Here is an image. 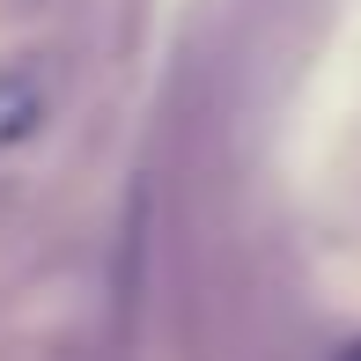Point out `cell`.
<instances>
[{"label":"cell","instance_id":"1","mask_svg":"<svg viewBox=\"0 0 361 361\" xmlns=\"http://www.w3.org/2000/svg\"><path fill=\"white\" fill-rule=\"evenodd\" d=\"M37 126H44V74L15 59V67H0V147L30 140Z\"/></svg>","mask_w":361,"mask_h":361},{"label":"cell","instance_id":"2","mask_svg":"<svg viewBox=\"0 0 361 361\" xmlns=\"http://www.w3.org/2000/svg\"><path fill=\"white\" fill-rule=\"evenodd\" d=\"M339 361H361V339H354V347H347V354H339Z\"/></svg>","mask_w":361,"mask_h":361}]
</instances>
